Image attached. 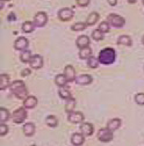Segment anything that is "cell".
<instances>
[{
    "label": "cell",
    "instance_id": "603a6c76",
    "mask_svg": "<svg viewBox=\"0 0 144 146\" xmlns=\"http://www.w3.org/2000/svg\"><path fill=\"white\" fill-rule=\"evenodd\" d=\"M75 108H76V99L73 98H70L66 100V104H65V111L67 114L72 113L75 110Z\"/></svg>",
    "mask_w": 144,
    "mask_h": 146
},
{
    "label": "cell",
    "instance_id": "ffe728a7",
    "mask_svg": "<svg viewBox=\"0 0 144 146\" xmlns=\"http://www.w3.org/2000/svg\"><path fill=\"white\" fill-rule=\"evenodd\" d=\"M11 80H9V77H8V74H1L0 76V89L1 90H5L7 87H9L11 86Z\"/></svg>",
    "mask_w": 144,
    "mask_h": 146
},
{
    "label": "cell",
    "instance_id": "9a60e30c",
    "mask_svg": "<svg viewBox=\"0 0 144 146\" xmlns=\"http://www.w3.org/2000/svg\"><path fill=\"white\" fill-rule=\"evenodd\" d=\"M36 104H37V99H36L35 96H33V95H29L23 101V107L26 109H33V108L36 107Z\"/></svg>",
    "mask_w": 144,
    "mask_h": 146
},
{
    "label": "cell",
    "instance_id": "b9f144b4",
    "mask_svg": "<svg viewBox=\"0 0 144 146\" xmlns=\"http://www.w3.org/2000/svg\"><path fill=\"white\" fill-rule=\"evenodd\" d=\"M3 1H9V0H3Z\"/></svg>",
    "mask_w": 144,
    "mask_h": 146
},
{
    "label": "cell",
    "instance_id": "9c48e42d",
    "mask_svg": "<svg viewBox=\"0 0 144 146\" xmlns=\"http://www.w3.org/2000/svg\"><path fill=\"white\" fill-rule=\"evenodd\" d=\"M28 45H29V42L26 37H19V38H16V41L14 42V49L19 50V51H26Z\"/></svg>",
    "mask_w": 144,
    "mask_h": 146
},
{
    "label": "cell",
    "instance_id": "ee69618b",
    "mask_svg": "<svg viewBox=\"0 0 144 146\" xmlns=\"http://www.w3.org/2000/svg\"><path fill=\"white\" fill-rule=\"evenodd\" d=\"M31 146H35V145H31Z\"/></svg>",
    "mask_w": 144,
    "mask_h": 146
},
{
    "label": "cell",
    "instance_id": "cb8c5ba5",
    "mask_svg": "<svg viewBox=\"0 0 144 146\" xmlns=\"http://www.w3.org/2000/svg\"><path fill=\"white\" fill-rule=\"evenodd\" d=\"M55 82H56L57 86H59V87H64V86H66V84L69 82V80H67V78L65 77V74L63 73V74H58V76H56V78H55Z\"/></svg>",
    "mask_w": 144,
    "mask_h": 146
},
{
    "label": "cell",
    "instance_id": "30bf717a",
    "mask_svg": "<svg viewBox=\"0 0 144 146\" xmlns=\"http://www.w3.org/2000/svg\"><path fill=\"white\" fill-rule=\"evenodd\" d=\"M30 67L34 70H39L43 66V58L40 56V54H34L31 60H30Z\"/></svg>",
    "mask_w": 144,
    "mask_h": 146
},
{
    "label": "cell",
    "instance_id": "ac0fdd59",
    "mask_svg": "<svg viewBox=\"0 0 144 146\" xmlns=\"http://www.w3.org/2000/svg\"><path fill=\"white\" fill-rule=\"evenodd\" d=\"M117 44L119 45H124V46H130L133 44V41L130 38V36L128 35H121L117 38Z\"/></svg>",
    "mask_w": 144,
    "mask_h": 146
},
{
    "label": "cell",
    "instance_id": "7bdbcfd3",
    "mask_svg": "<svg viewBox=\"0 0 144 146\" xmlns=\"http://www.w3.org/2000/svg\"><path fill=\"white\" fill-rule=\"evenodd\" d=\"M143 5H144V0H143Z\"/></svg>",
    "mask_w": 144,
    "mask_h": 146
},
{
    "label": "cell",
    "instance_id": "d4e9b609",
    "mask_svg": "<svg viewBox=\"0 0 144 146\" xmlns=\"http://www.w3.org/2000/svg\"><path fill=\"white\" fill-rule=\"evenodd\" d=\"M45 123L50 127H55V126L58 125V118L56 116H53V115H49L47 117V119H45Z\"/></svg>",
    "mask_w": 144,
    "mask_h": 146
},
{
    "label": "cell",
    "instance_id": "d6a6232c",
    "mask_svg": "<svg viewBox=\"0 0 144 146\" xmlns=\"http://www.w3.org/2000/svg\"><path fill=\"white\" fill-rule=\"evenodd\" d=\"M98 29H100L103 34H105V33H108V31L111 30V25L108 23L107 21H103V22H101V23L99 25V28H98Z\"/></svg>",
    "mask_w": 144,
    "mask_h": 146
},
{
    "label": "cell",
    "instance_id": "83f0119b",
    "mask_svg": "<svg viewBox=\"0 0 144 146\" xmlns=\"http://www.w3.org/2000/svg\"><path fill=\"white\" fill-rule=\"evenodd\" d=\"M58 94H59V96H61L62 99H64V100H67V99L72 98V96H71V92H70L67 88H65V87H59Z\"/></svg>",
    "mask_w": 144,
    "mask_h": 146
},
{
    "label": "cell",
    "instance_id": "f1b7e54d",
    "mask_svg": "<svg viewBox=\"0 0 144 146\" xmlns=\"http://www.w3.org/2000/svg\"><path fill=\"white\" fill-rule=\"evenodd\" d=\"M9 113H8V110L6 108H1L0 109V121H1V123H6L8 119H9Z\"/></svg>",
    "mask_w": 144,
    "mask_h": 146
},
{
    "label": "cell",
    "instance_id": "7a4b0ae2",
    "mask_svg": "<svg viewBox=\"0 0 144 146\" xmlns=\"http://www.w3.org/2000/svg\"><path fill=\"white\" fill-rule=\"evenodd\" d=\"M115 58H116V52L113 48H105L103 50L100 51L98 57L100 64H103V65L113 64L115 62Z\"/></svg>",
    "mask_w": 144,
    "mask_h": 146
},
{
    "label": "cell",
    "instance_id": "4fadbf2b",
    "mask_svg": "<svg viewBox=\"0 0 144 146\" xmlns=\"http://www.w3.org/2000/svg\"><path fill=\"white\" fill-rule=\"evenodd\" d=\"M64 74L65 77L67 78L69 81H75L76 80V70L72 67L71 65H67L65 68H64Z\"/></svg>",
    "mask_w": 144,
    "mask_h": 146
},
{
    "label": "cell",
    "instance_id": "8d00e7d4",
    "mask_svg": "<svg viewBox=\"0 0 144 146\" xmlns=\"http://www.w3.org/2000/svg\"><path fill=\"white\" fill-rule=\"evenodd\" d=\"M31 73V71L29 70V68H25V70H22V72H21V76L22 77H27V76H29Z\"/></svg>",
    "mask_w": 144,
    "mask_h": 146
},
{
    "label": "cell",
    "instance_id": "f35d334b",
    "mask_svg": "<svg viewBox=\"0 0 144 146\" xmlns=\"http://www.w3.org/2000/svg\"><path fill=\"white\" fill-rule=\"evenodd\" d=\"M8 21H15V15H14V13H11V14L8 15Z\"/></svg>",
    "mask_w": 144,
    "mask_h": 146
},
{
    "label": "cell",
    "instance_id": "e575fe53",
    "mask_svg": "<svg viewBox=\"0 0 144 146\" xmlns=\"http://www.w3.org/2000/svg\"><path fill=\"white\" fill-rule=\"evenodd\" d=\"M7 132H8V126L6 125V123H1V125H0V135L5 136L7 135Z\"/></svg>",
    "mask_w": 144,
    "mask_h": 146
},
{
    "label": "cell",
    "instance_id": "484cf974",
    "mask_svg": "<svg viewBox=\"0 0 144 146\" xmlns=\"http://www.w3.org/2000/svg\"><path fill=\"white\" fill-rule=\"evenodd\" d=\"M21 28H22V31L23 33H31L35 29V25L31 21H25L22 23V27Z\"/></svg>",
    "mask_w": 144,
    "mask_h": 146
},
{
    "label": "cell",
    "instance_id": "277c9868",
    "mask_svg": "<svg viewBox=\"0 0 144 146\" xmlns=\"http://www.w3.org/2000/svg\"><path fill=\"white\" fill-rule=\"evenodd\" d=\"M107 22L109 23L112 27H115V28H122L125 23V20L124 17H122L121 15H117V14H109L107 17Z\"/></svg>",
    "mask_w": 144,
    "mask_h": 146
},
{
    "label": "cell",
    "instance_id": "d6986e66",
    "mask_svg": "<svg viewBox=\"0 0 144 146\" xmlns=\"http://www.w3.org/2000/svg\"><path fill=\"white\" fill-rule=\"evenodd\" d=\"M99 14L97 12H92V13H89L88 16H87V19H86V25L87 26H94L98 20H99Z\"/></svg>",
    "mask_w": 144,
    "mask_h": 146
},
{
    "label": "cell",
    "instance_id": "44dd1931",
    "mask_svg": "<svg viewBox=\"0 0 144 146\" xmlns=\"http://www.w3.org/2000/svg\"><path fill=\"white\" fill-rule=\"evenodd\" d=\"M121 126V119L120 118H113V119H109L107 123V127L112 131H115L117 130L119 127Z\"/></svg>",
    "mask_w": 144,
    "mask_h": 146
},
{
    "label": "cell",
    "instance_id": "5bb4252c",
    "mask_svg": "<svg viewBox=\"0 0 144 146\" xmlns=\"http://www.w3.org/2000/svg\"><path fill=\"white\" fill-rule=\"evenodd\" d=\"M92 80H93V78L89 76V74H80V76H78L76 78L75 81L78 85H89V84L92 82Z\"/></svg>",
    "mask_w": 144,
    "mask_h": 146
},
{
    "label": "cell",
    "instance_id": "3957f363",
    "mask_svg": "<svg viewBox=\"0 0 144 146\" xmlns=\"http://www.w3.org/2000/svg\"><path fill=\"white\" fill-rule=\"evenodd\" d=\"M27 118V111L25 107H20L14 110V113L12 114V119L14 123L16 124H21L25 122V119Z\"/></svg>",
    "mask_w": 144,
    "mask_h": 146
},
{
    "label": "cell",
    "instance_id": "2e32d148",
    "mask_svg": "<svg viewBox=\"0 0 144 146\" xmlns=\"http://www.w3.org/2000/svg\"><path fill=\"white\" fill-rule=\"evenodd\" d=\"M77 46L79 49H83V48H86L89 45V38L88 36H85V35H80L79 37L77 38V42H76Z\"/></svg>",
    "mask_w": 144,
    "mask_h": 146
},
{
    "label": "cell",
    "instance_id": "8992f818",
    "mask_svg": "<svg viewBox=\"0 0 144 146\" xmlns=\"http://www.w3.org/2000/svg\"><path fill=\"white\" fill-rule=\"evenodd\" d=\"M34 25L35 27H43L48 22V15L44 12H39L34 17Z\"/></svg>",
    "mask_w": 144,
    "mask_h": 146
},
{
    "label": "cell",
    "instance_id": "5b68a950",
    "mask_svg": "<svg viewBox=\"0 0 144 146\" xmlns=\"http://www.w3.org/2000/svg\"><path fill=\"white\" fill-rule=\"evenodd\" d=\"M98 139L102 143H108V141H111L113 140L114 136H113V131L109 130L108 127H105V129H100L98 131Z\"/></svg>",
    "mask_w": 144,
    "mask_h": 146
},
{
    "label": "cell",
    "instance_id": "8fae6325",
    "mask_svg": "<svg viewBox=\"0 0 144 146\" xmlns=\"http://www.w3.org/2000/svg\"><path fill=\"white\" fill-rule=\"evenodd\" d=\"M80 131H81V133L85 137H88V136H92L93 135L94 127H93V125L91 123H83L80 125Z\"/></svg>",
    "mask_w": 144,
    "mask_h": 146
},
{
    "label": "cell",
    "instance_id": "d590c367",
    "mask_svg": "<svg viewBox=\"0 0 144 146\" xmlns=\"http://www.w3.org/2000/svg\"><path fill=\"white\" fill-rule=\"evenodd\" d=\"M76 1H77V5L80 7H86L89 4V0H76Z\"/></svg>",
    "mask_w": 144,
    "mask_h": 146
},
{
    "label": "cell",
    "instance_id": "1f68e13d",
    "mask_svg": "<svg viewBox=\"0 0 144 146\" xmlns=\"http://www.w3.org/2000/svg\"><path fill=\"white\" fill-rule=\"evenodd\" d=\"M86 27H87L86 22H77V23H75L73 26L71 27V29L73 30V31H81V30H84Z\"/></svg>",
    "mask_w": 144,
    "mask_h": 146
},
{
    "label": "cell",
    "instance_id": "6da1fadb",
    "mask_svg": "<svg viewBox=\"0 0 144 146\" xmlns=\"http://www.w3.org/2000/svg\"><path fill=\"white\" fill-rule=\"evenodd\" d=\"M9 88H11V92L13 93V95H15L17 99L25 100L26 98H28V90H27V87L23 81L15 80L11 84Z\"/></svg>",
    "mask_w": 144,
    "mask_h": 146
},
{
    "label": "cell",
    "instance_id": "4dcf8cb0",
    "mask_svg": "<svg viewBox=\"0 0 144 146\" xmlns=\"http://www.w3.org/2000/svg\"><path fill=\"white\" fill-rule=\"evenodd\" d=\"M92 38L94 41H102L103 40V33L100 29H95L92 31Z\"/></svg>",
    "mask_w": 144,
    "mask_h": 146
},
{
    "label": "cell",
    "instance_id": "7c38bea8",
    "mask_svg": "<svg viewBox=\"0 0 144 146\" xmlns=\"http://www.w3.org/2000/svg\"><path fill=\"white\" fill-rule=\"evenodd\" d=\"M84 141H85V136L83 133L76 132V133H73V135L71 136V143H72V145L80 146V145L84 144Z\"/></svg>",
    "mask_w": 144,
    "mask_h": 146
},
{
    "label": "cell",
    "instance_id": "52a82bcc",
    "mask_svg": "<svg viewBox=\"0 0 144 146\" xmlns=\"http://www.w3.org/2000/svg\"><path fill=\"white\" fill-rule=\"evenodd\" d=\"M67 119L70 123H73V124H79V123H83L84 119H85V116L83 113L80 111H72L67 116Z\"/></svg>",
    "mask_w": 144,
    "mask_h": 146
},
{
    "label": "cell",
    "instance_id": "f546056e",
    "mask_svg": "<svg viewBox=\"0 0 144 146\" xmlns=\"http://www.w3.org/2000/svg\"><path fill=\"white\" fill-rule=\"evenodd\" d=\"M31 58H33V54L30 53V51H27V50L23 51V52L20 54V59H21L22 63H30Z\"/></svg>",
    "mask_w": 144,
    "mask_h": 146
},
{
    "label": "cell",
    "instance_id": "e0dca14e",
    "mask_svg": "<svg viewBox=\"0 0 144 146\" xmlns=\"http://www.w3.org/2000/svg\"><path fill=\"white\" fill-rule=\"evenodd\" d=\"M22 130H23V133L25 136L27 137H31L34 133H35V124L34 123H26L22 127Z\"/></svg>",
    "mask_w": 144,
    "mask_h": 146
},
{
    "label": "cell",
    "instance_id": "74e56055",
    "mask_svg": "<svg viewBox=\"0 0 144 146\" xmlns=\"http://www.w3.org/2000/svg\"><path fill=\"white\" fill-rule=\"evenodd\" d=\"M107 3L109 4L111 6H115L117 4V0H107Z\"/></svg>",
    "mask_w": 144,
    "mask_h": 146
},
{
    "label": "cell",
    "instance_id": "ab89813d",
    "mask_svg": "<svg viewBox=\"0 0 144 146\" xmlns=\"http://www.w3.org/2000/svg\"><path fill=\"white\" fill-rule=\"evenodd\" d=\"M127 1H128V3H130V4H135V3L137 1V0H127Z\"/></svg>",
    "mask_w": 144,
    "mask_h": 146
},
{
    "label": "cell",
    "instance_id": "4316f807",
    "mask_svg": "<svg viewBox=\"0 0 144 146\" xmlns=\"http://www.w3.org/2000/svg\"><path fill=\"white\" fill-rule=\"evenodd\" d=\"M99 64H100L99 59L97 57H94V56H91L87 59V65H88L89 68H97L99 66Z\"/></svg>",
    "mask_w": 144,
    "mask_h": 146
},
{
    "label": "cell",
    "instance_id": "7402d4cb",
    "mask_svg": "<svg viewBox=\"0 0 144 146\" xmlns=\"http://www.w3.org/2000/svg\"><path fill=\"white\" fill-rule=\"evenodd\" d=\"M91 56H92V50L89 46H86V48H83L79 50V58L80 59H88Z\"/></svg>",
    "mask_w": 144,
    "mask_h": 146
},
{
    "label": "cell",
    "instance_id": "ba28073f",
    "mask_svg": "<svg viewBox=\"0 0 144 146\" xmlns=\"http://www.w3.org/2000/svg\"><path fill=\"white\" fill-rule=\"evenodd\" d=\"M73 11H72L71 8H62L59 9L58 12V17L61 21H70L72 17H73Z\"/></svg>",
    "mask_w": 144,
    "mask_h": 146
},
{
    "label": "cell",
    "instance_id": "60d3db41",
    "mask_svg": "<svg viewBox=\"0 0 144 146\" xmlns=\"http://www.w3.org/2000/svg\"><path fill=\"white\" fill-rule=\"evenodd\" d=\"M142 42H143V44H144V36H143V38H142Z\"/></svg>",
    "mask_w": 144,
    "mask_h": 146
},
{
    "label": "cell",
    "instance_id": "836d02e7",
    "mask_svg": "<svg viewBox=\"0 0 144 146\" xmlns=\"http://www.w3.org/2000/svg\"><path fill=\"white\" fill-rule=\"evenodd\" d=\"M135 101L139 106H144V93H137L135 95Z\"/></svg>",
    "mask_w": 144,
    "mask_h": 146
}]
</instances>
